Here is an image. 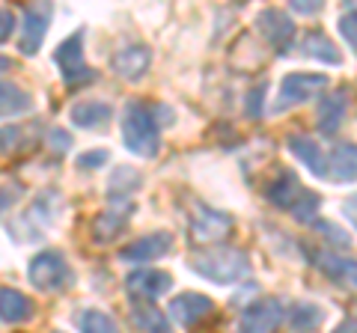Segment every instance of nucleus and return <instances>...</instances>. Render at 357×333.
Segmentation results:
<instances>
[{
	"instance_id": "20",
	"label": "nucleus",
	"mask_w": 357,
	"mask_h": 333,
	"mask_svg": "<svg viewBox=\"0 0 357 333\" xmlns=\"http://www.w3.org/2000/svg\"><path fill=\"white\" fill-rule=\"evenodd\" d=\"M298 51L304 54V57H312V60L328 63V65H340V63H342V54L337 51V45H333V42H331L321 30L304 33V39L298 42Z\"/></svg>"
},
{
	"instance_id": "25",
	"label": "nucleus",
	"mask_w": 357,
	"mask_h": 333,
	"mask_svg": "<svg viewBox=\"0 0 357 333\" xmlns=\"http://www.w3.org/2000/svg\"><path fill=\"white\" fill-rule=\"evenodd\" d=\"M128 208H134V206H128ZM128 208H110V212H102L96 220H93V238L98 241V244H107V241H114L122 229H126V224H128Z\"/></svg>"
},
{
	"instance_id": "29",
	"label": "nucleus",
	"mask_w": 357,
	"mask_h": 333,
	"mask_svg": "<svg viewBox=\"0 0 357 333\" xmlns=\"http://www.w3.org/2000/svg\"><path fill=\"white\" fill-rule=\"evenodd\" d=\"M77 325H81L84 333H119L116 321L107 313H102V309H84V316L77 318Z\"/></svg>"
},
{
	"instance_id": "17",
	"label": "nucleus",
	"mask_w": 357,
	"mask_h": 333,
	"mask_svg": "<svg viewBox=\"0 0 357 333\" xmlns=\"http://www.w3.org/2000/svg\"><path fill=\"white\" fill-rule=\"evenodd\" d=\"M140 185H143V176L137 170H131V166H116V170L110 173V179H107V196H110V203L128 208L131 206V194H137Z\"/></svg>"
},
{
	"instance_id": "10",
	"label": "nucleus",
	"mask_w": 357,
	"mask_h": 333,
	"mask_svg": "<svg viewBox=\"0 0 357 333\" xmlns=\"http://www.w3.org/2000/svg\"><path fill=\"white\" fill-rule=\"evenodd\" d=\"M51 15H54V6L51 3H30L24 9V24H21V36H18V51L33 57L42 42H45V33H48L51 24Z\"/></svg>"
},
{
	"instance_id": "28",
	"label": "nucleus",
	"mask_w": 357,
	"mask_h": 333,
	"mask_svg": "<svg viewBox=\"0 0 357 333\" xmlns=\"http://www.w3.org/2000/svg\"><path fill=\"white\" fill-rule=\"evenodd\" d=\"M33 146L30 143V134L24 125H6L0 128V155H18L21 149Z\"/></svg>"
},
{
	"instance_id": "37",
	"label": "nucleus",
	"mask_w": 357,
	"mask_h": 333,
	"mask_svg": "<svg viewBox=\"0 0 357 333\" xmlns=\"http://www.w3.org/2000/svg\"><path fill=\"white\" fill-rule=\"evenodd\" d=\"M13 27H15V15L9 9H0V42H6L13 36Z\"/></svg>"
},
{
	"instance_id": "34",
	"label": "nucleus",
	"mask_w": 357,
	"mask_h": 333,
	"mask_svg": "<svg viewBox=\"0 0 357 333\" xmlns=\"http://www.w3.org/2000/svg\"><path fill=\"white\" fill-rule=\"evenodd\" d=\"M107 158H110V155H107L105 149L84 152L81 158H77V166H81V170H98V166H105V164H107Z\"/></svg>"
},
{
	"instance_id": "39",
	"label": "nucleus",
	"mask_w": 357,
	"mask_h": 333,
	"mask_svg": "<svg viewBox=\"0 0 357 333\" xmlns=\"http://www.w3.org/2000/svg\"><path fill=\"white\" fill-rule=\"evenodd\" d=\"M342 215L349 217V224L357 229V194H351V196L342 203Z\"/></svg>"
},
{
	"instance_id": "23",
	"label": "nucleus",
	"mask_w": 357,
	"mask_h": 333,
	"mask_svg": "<svg viewBox=\"0 0 357 333\" xmlns=\"http://www.w3.org/2000/svg\"><path fill=\"white\" fill-rule=\"evenodd\" d=\"M345 107H349L345 90H337V93L321 98V104H319V131L321 134H337V128L345 119Z\"/></svg>"
},
{
	"instance_id": "11",
	"label": "nucleus",
	"mask_w": 357,
	"mask_h": 333,
	"mask_svg": "<svg viewBox=\"0 0 357 333\" xmlns=\"http://www.w3.org/2000/svg\"><path fill=\"white\" fill-rule=\"evenodd\" d=\"M232 229V217L227 212L208 206H197L191 215V238L197 244H215L220 238H227V232Z\"/></svg>"
},
{
	"instance_id": "27",
	"label": "nucleus",
	"mask_w": 357,
	"mask_h": 333,
	"mask_svg": "<svg viewBox=\"0 0 357 333\" xmlns=\"http://www.w3.org/2000/svg\"><path fill=\"white\" fill-rule=\"evenodd\" d=\"M289 318V327H292V333H312L321 321H325V309H321L319 304H295L292 309L286 313Z\"/></svg>"
},
{
	"instance_id": "4",
	"label": "nucleus",
	"mask_w": 357,
	"mask_h": 333,
	"mask_svg": "<svg viewBox=\"0 0 357 333\" xmlns=\"http://www.w3.org/2000/svg\"><path fill=\"white\" fill-rule=\"evenodd\" d=\"M27 280L39 288V292H66L72 286V268L63 253L57 250H42L30 259Z\"/></svg>"
},
{
	"instance_id": "22",
	"label": "nucleus",
	"mask_w": 357,
	"mask_h": 333,
	"mask_svg": "<svg viewBox=\"0 0 357 333\" xmlns=\"http://www.w3.org/2000/svg\"><path fill=\"white\" fill-rule=\"evenodd\" d=\"M301 194H304V187L292 170H280L277 179L268 185V203H274L277 208H292Z\"/></svg>"
},
{
	"instance_id": "35",
	"label": "nucleus",
	"mask_w": 357,
	"mask_h": 333,
	"mask_svg": "<svg viewBox=\"0 0 357 333\" xmlns=\"http://www.w3.org/2000/svg\"><path fill=\"white\" fill-rule=\"evenodd\" d=\"M48 146L54 149V152H69V146H72V137H69V131H60V128H54V131H48Z\"/></svg>"
},
{
	"instance_id": "16",
	"label": "nucleus",
	"mask_w": 357,
	"mask_h": 333,
	"mask_svg": "<svg viewBox=\"0 0 357 333\" xmlns=\"http://www.w3.org/2000/svg\"><path fill=\"white\" fill-rule=\"evenodd\" d=\"M149 65H152V51L146 45H128L116 51V57H114V69L126 81H140L149 72Z\"/></svg>"
},
{
	"instance_id": "7",
	"label": "nucleus",
	"mask_w": 357,
	"mask_h": 333,
	"mask_svg": "<svg viewBox=\"0 0 357 333\" xmlns=\"http://www.w3.org/2000/svg\"><path fill=\"white\" fill-rule=\"evenodd\" d=\"M286 318V309L277 297H262V301L250 304L238 316L236 333H274L277 325Z\"/></svg>"
},
{
	"instance_id": "26",
	"label": "nucleus",
	"mask_w": 357,
	"mask_h": 333,
	"mask_svg": "<svg viewBox=\"0 0 357 333\" xmlns=\"http://www.w3.org/2000/svg\"><path fill=\"white\" fill-rule=\"evenodd\" d=\"M30 107H33V95L27 90H21V86H15V84L0 81V119L27 114Z\"/></svg>"
},
{
	"instance_id": "3",
	"label": "nucleus",
	"mask_w": 357,
	"mask_h": 333,
	"mask_svg": "<svg viewBox=\"0 0 357 333\" xmlns=\"http://www.w3.org/2000/svg\"><path fill=\"white\" fill-rule=\"evenodd\" d=\"M60 215V199L54 191H42L36 196V203H33L24 215H18L13 224H9V235H15L21 244L24 241H33L39 238L45 229L54 226V220Z\"/></svg>"
},
{
	"instance_id": "6",
	"label": "nucleus",
	"mask_w": 357,
	"mask_h": 333,
	"mask_svg": "<svg viewBox=\"0 0 357 333\" xmlns=\"http://www.w3.org/2000/svg\"><path fill=\"white\" fill-rule=\"evenodd\" d=\"M54 63L60 65V75L66 86H84L96 81V69L84 63V30H75L69 39H63L57 51H54Z\"/></svg>"
},
{
	"instance_id": "24",
	"label": "nucleus",
	"mask_w": 357,
	"mask_h": 333,
	"mask_svg": "<svg viewBox=\"0 0 357 333\" xmlns=\"http://www.w3.org/2000/svg\"><path fill=\"white\" fill-rule=\"evenodd\" d=\"M128 318H131V325L137 327L140 333H173V330H170V321H167V316H164L155 304L134 301Z\"/></svg>"
},
{
	"instance_id": "14",
	"label": "nucleus",
	"mask_w": 357,
	"mask_h": 333,
	"mask_svg": "<svg viewBox=\"0 0 357 333\" xmlns=\"http://www.w3.org/2000/svg\"><path fill=\"white\" fill-rule=\"evenodd\" d=\"M211 309H215L211 297L197 295V292H182L178 297H173V301H170V309H167V313L173 316V321L178 327H194L203 318L211 316Z\"/></svg>"
},
{
	"instance_id": "21",
	"label": "nucleus",
	"mask_w": 357,
	"mask_h": 333,
	"mask_svg": "<svg viewBox=\"0 0 357 333\" xmlns=\"http://www.w3.org/2000/svg\"><path fill=\"white\" fill-rule=\"evenodd\" d=\"M110 116H114V107L107 102H96V98H86V102H77L72 107V122L77 128H86V131H96V128H105Z\"/></svg>"
},
{
	"instance_id": "5",
	"label": "nucleus",
	"mask_w": 357,
	"mask_h": 333,
	"mask_svg": "<svg viewBox=\"0 0 357 333\" xmlns=\"http://www.w3.org/2000/svg\"><path fill=\"white\" fill-rule=\"evenodd\" d=\"M328 75H312V72H292L283 77L280 90H277V98L271 110L274 114H286V110H292L298 104L310 102V98H316L319 93L328 90Z\"/></svg>"
},
{
	"instance_id": "38",
	"label": "nucleus",
	"mask_w": 357,
	"mask_h": 333,
	"mask_svg": "<svg viewBox=\"0 0 357 333\" xmlns=\"http://www.w3.org/2000/svg\"><path fill=\"white\" fill-rule=\"evenodd\" d=\"M292 13H298V15H316V13H321V3H316V0H295Z\"/></svg>"
},
{
	"instance_id": "2",
	"label": "nucleus",
	"mask_w": 357,
	"mask_h": 333,
	"mask_svg": "<svg viewBox=\"0 0 357 333\" xmlns=\"http://www.w3.org/2000/svg\"><path fill=\"white\" fill-rule=\"evenodd\" d=\"M191 268L211 283L227 286V283H236L250 274V256L238 247H223V244H218V247L197 253L191 259Z\"/></svg>"
},
{
	"instance_id": "31",
	"label": "nucleus",
	"mask_w": 357,
	"mask_h": 333,
	"mask_svg": "<svg viewBox=\"0 0 357 333\" xmlns=\"http://www.w3.org/2000/svg\"><path fill=\"white\" fill-rule=\"evenodd\" d=\"M340 33H342L345 45H349L351 51H357V6L340 18Z\"/></svg>"
},
{
	"instance_id": "41",
	"label": "nucleus",
	"mask_w": 357,
	"mask_h": 333,
	"mask_svg": "<svg viewBox=\"0 0 357 333\" xmlns=\"http://www.w3.org/2000/svg\"><path fill=\"white\" fill-rule=\"evenodd\" d=\"M9 65H13V63H9L6 57H0V69H9Z\"/></svg>"
},
{
	"instance_id": "19",
	"label": "nucleus",
	"mask_w": 357,
	"mask_h": 333,
	"mask_svg": "<svg viewBox=\"0 0 357 333\" xmlns=\"http://www.w3.org/2000/svg\"><path fill=\"white\" fill-rule=\"evenodd\" d=\"M286 146H289V152H292L312 176H319V179H325V176H328L325 152H321V146L312 137H289Z\"/></svg>"
},
{
	"instance_id": "12",
	"label": "nucleus",
	"mask_w": 357,
	"mask_h": 333,
	"mask_svg": "<svg viewBox=\"0 0 357 333\" xmlns=\"http://www.w3.org/2000/svg\"><path fill=\"white\" fill-rule=\"evenodd\" d=\"M173 250V235L170 232H152V235H143L137 241L126 244V247L119 250V259L122 262H131V265H149L155 259L167 256V253Z\"/></svg>"
},
{
	"instance_id": "36",
	"label": "nucleus",
	"mask_w": 357,
	"mask_h": 333,
	"mask_svg": "<svg viewBox=\"0 0 357 333\" xmlns=\"http://www.w3.org/2000/svg\"><path fill=\"white\" fill-rule=\"evenodd\" d=\"M21 199V187L18 185H0V212H6L9 206H15Z\"/></svg>"
},
{
	"instance_id": "13",
	"label": "nucleus",
	"mask_w": 357,
	"mask_h": 333,
	"mask_svg": "<svg viewBox=\"0 0 357 333\" xmlns=\"http://www.w3.org/2000/svg\"><path fill=\"white\" fill-rule=\"evenodd\" d=\"M307 253L321 274H328L333 283L357 292V259H345L342 253H333V250H307Z\"/></svg>"
},
{
	"instance_id": "30",
	"label": "nucleus",
	"mask_w": 357,
	"mask_h": 333,
	"mask_svg": "<svg viewBox=\"0 0 357 333\" xmlns=\"http://www.w3.org/2000/svg\"><path fill=\"white\" fill-rule=\"evenodd\" d=\"M319 196L316 194H310V191H304L298 196V203L292 206V215H295V220H301V224H312L319 215Z\"/></svg>"
},
{
	"instance_id": "33",
	"label": "nucleus",
	"mask_w": 357,
	"mask_h": 333,
	"mask_svg": "<svg viewBox=\"0 0 357 333\" xmlns=\"http://www.w3.org/2000/svg\"><path fill=\"white\" fill-rule=\"evenodd\" d=\"M310 226H316L319 232H325V235L331 238V244H337V247H349V235H345L342 229H337L333 224H325V220H312Z\"/></svg>"
},
{
	"instance_id": "40",
	"label": "nucleus",
	"mask_w": 357,
	"mask_h": 333,
	"mask_svg": "<svg viewBox=\"0 0 357 333\" xmlns=\"http://www.w3.org/2000/svg\"><path fill=\"white\" fill-rule=\"evenodd\" d=\"M333 333H357V318H345L342 325H337Z\"/></svg>"
},
{
	"instance_id": "42",
	"label": "nucleus",
	"mask_w": 357,
	"mask_h": 333,
	"mask_svg": "<svg viewBox=\"0 0 357 333\" xmlns=\"http://www.w3.org/2000/svg\"><path fill=\"white\" fill-rule=\"evenodd\" d=\"M54 333H63V330H54Z\"/></svg>"
},
{
	"instance_id": "9",
	"label": "nucleus",
	"mask_w": 357,
	"mask_h": 333,
	"mask_svg": "<svg viewBox=\"0 0 357 333\" xmlns=\"http://www.w3.org/2000/svg\"><path fill=\"white\" fill-rule=\"evenodd\" d=\"M126 288L134 301H143V304H155L158 297H164L167 292L173 288V277L161 271V268H137L128 274Z\"/></svg>"
},
{
	"instance_id": "32",
	"label": "nucleus",
	"mask_w": 357,
	"mask_h": 333,
	"mask_svg": "<svg viewBox=\"0 0 357 333\" xmlns=\"http://www.w3.org/2000/svg\"><path fill=\"white\" fill-rule=\"evenodd\" d=\"M265 93H268V84H265V81H259V84H256L253 90L248 93V107H244V110H248V116H250V119L262 116V102H265Z\"/></svg>"
},
{
	"instance_id": "15",
	"label": "nucleus",
	"mask_w": 357,
	"mask_h": 333,
	"mask_svg": "<svg viewBox=\"0 0 357 333\" xmlns=\"http://www.w3.org/2000/svg\"><path fill=\"white\" fill-rule=\"evenodd\" d=\"M325 166L331 182H357V146L354 143H337L325 155Z\"/></svg>"
},
{
	"instance_id": "18",
	"label": "nucleus",
	"mask_w": 357,
	"mask_h": 333,
	"mask_svg": "<svg viewBox=\"0 0 357 333\" xmlns=\"http://www.w3.org/2000/svg\"><path fill=\"white\" fill-rule=\"evenodd\" d=\"M33 301L18 292V288H0V321H6V325H24V321L33 318Z\"/></svg>"
},
{
	"instance_id": "8",
	"label": "nucleus",
	"mask_w": 357,
	"mask_h": 333,
	"mask_svg": "<svg viewBox=\"0 0 357 333\" xmlns=\"http://www.w3.org/2000/svg\"><path fill=\"white\" fill-rule=\"evenodd\" d=\"M256 30H259V36L277 54H286L295 42V21L289 18L283 9H262V13L256 15Z\"/></svg>"
},
{
	"instance_id": "1",
	"label": "nucleus",
	"mask_w": 357,
	"mask_h": 333,
	"mask_svg": "<svg viewBox=\"0 0 357 333\" xmlns=\"http://www.w3.org/2000/svg\"><path fill=\"white\" fill-rule=\"evenodd\" d=\"M122 140L126 149L137 158H155L161 152V128L158 116L146 102H128L122 116Z\"/></svg>"
}]
</instances>
